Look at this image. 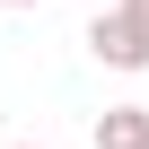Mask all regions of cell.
I'll use <instances>...</instances> for the list:
<instances>
[{
  "mask_svg": "<svg viewBox=\"0 0 149 149\" xmlns=\"http://www.w3.org/2000/svg\"><path fill=\"white\" fill-rule=\"evenodd\" d=\"M97 149H149V105H105L97 114Z\"/></svg>",
  "mask_w": 149,
  "mask_h": 149,
  "instance_id": "obj_2",
  "label": "cell"
},
{
  "mask_svg": "<svg viewBox=\"0 0 149 149\" xmlns=\"http://www.w3.org/2000/svg\"><path fill=\"white\" fill-rule=\"evenodd\" d=\"M132 9H140V18H149V0H132Z\"/></svg>",
  "mask_w": 149,
  "mask_h": 149,
  "instance_id": "obj_4",
  "label": "cell"
},
{
  "mask_svg": "<svg viewBox=\"0 0 149 149\" xmlns=\"http://www.w3.org/2000/svg\"><path fill=\"white\" fill-rule=\"evenodd\" d=\"M105 70H123V79H140V70H149V18L132 9V0H114V9H97L88 18V35H79Z\"/></svg>",
  "mask_w": 149,
  "mask_h": 149,
  "instance_id": "obj_1",
  "label": "cell"
},
{
  "mask_svg": "<svg viewBox=\"0 0 149 149\" xmlns=\"http://www.w3.org/2000/svg\"><path fill=\"white\" fill-rule=\"evenodd\" d=\"M18 149H44V140H18Z\"/></svg>",
  "mask_w": 149,
  "mask_h": 149,
  "instance_id": "obj_5",
  "label": "cell"
},
{
  "mask_svg": "<svg viewBox=\"0 0 149 149\" xmlns=\"http://www.w3.org/2000/svg\"><path fill=\"white\" fill-rule=\"evenodd\" d=\"M0 9H44V0H0Z\"/></svg>",
  "mask_w": 149,
  "mask_h": 149,
  "instance_id": "obj_3",
  "label": "cell"
}]
</instances>
